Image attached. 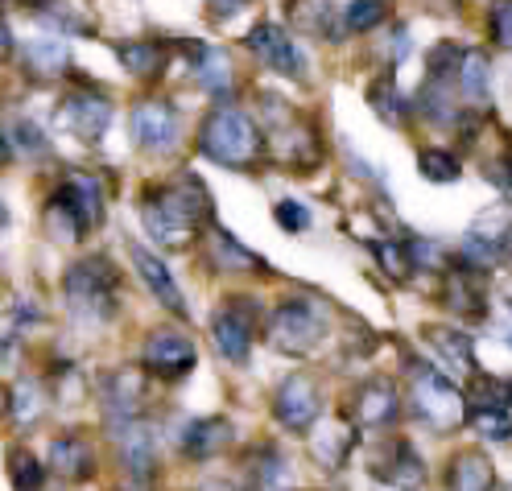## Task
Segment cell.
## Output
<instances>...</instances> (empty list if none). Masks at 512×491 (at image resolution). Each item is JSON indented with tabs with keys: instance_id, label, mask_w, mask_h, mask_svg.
Masks as SVG:
<instances>
[{
	"instance_id": "cell-1",
	"label": "cell",
	"mask_w": 512,
	"mask_h": 491,
	"mask_svg": "<svg viewBox=\"0 0 512 491\" xmlns=\"http://www.w3.org/2000/svg\"><path fill=\"white\" fill-rule=\"evenodd\" d=\"M100 223H104V182L87 170H71L54 186L46 203V227L54 232V240L79 244Z\"/></svg>"
},
{
	"instance_id": "cell-2",
	"label": "cell",
	"mask_w": 512,
	"mask_h": 491,
	"mask_svg": "<svg viewBox=\"0 0 512 491\" xmlns=\"http://www.w3.org/2000/svg\"><path fill=\"white\" fill-rule=\"evenodd\" d=\"M199 149L223 170H252L265 157V133L252 116L219 104L215 112H207L199 128Z\"/></svg>"
},
{
	"instance_id": "cell-3",
	"label": "cell",
	"mask_w": 512,
	"mask_h": 491,
	"mask_svg": "<svg viewBox=\"0 0 512 491\" xmlns=\"http://www.w3.org/2000/svg\"><path fill=\"white\" fill-rule=\"evenodd\" d=\"M62 298L79 322H108L120 310V273L112 269L108 256L75 260L62 277Z\"/></svg>"
},
{
	"instance_id": "cell-4",
	"label": "cell",
	"mask_w": 512,
	"mask_h": 491,
	"mask_svg": "<svg viewBox=\"0 0 512 491\" xmlns=\"http://www.w3.org/2000/svg\"><path fill=\"white\" fill-rule=\"evenodd\" d=\"M413 413H418L430 430L451 434L467 421V397L451 376L434 372L430 364H413Z\"/></svg>"
},
{
	"instance_id": "cell-5",
	"label": "cell",
	"mask_w": 512,
	"mask_h": 491,
	"mask_svg": "<svg viewBox=\"0 0 512 491\" xmlns=\"http://www.w3.org/2000/svg\"><path fill=\"white\" fill-rule=\"evenodd\" d=\"M327 335V318L310 298H281L269 318V347L281 355H310Z\"/></svg>"
},
{
	"instance_id": "cell-6",
	"label": "cell",
	"mask_w": 512,
	"mask_h": 491,
	"mask_svg": "<svg viewBox=\"0 0 512 491\" xmlns=\"http://www.w3.org/2000/svg\"><path fill=\"white\" fill-rule=\"evenodd\" d=\"M504 260H512V207L508 203L479 215L463 240V265L479 273L504 265Z\"/></svg>"
},
{
	"instance_id": "cell-7",
	"label": "cell",
	"mask_w": 512,
	"mask_h": 491,
	"mask_svg": "<svg viewBox=\"0 0 512 491\" xmlns=\"http://www.w3.org/2000/svg\"><path fill=\"white\" fill-rule=\"evenodd\" d=\"M244 46L265 71H273L281 79H294V83H306V54L298 50V42L290 38L285 25H277V21L252 25L244 34Z\"/></svg>"
},
{
	"instance_id": "cell-8",
	"label": "cell",
	"mask_w": 512,
	"mask_h": 491,
	"mask_svg": "<svg viewBox=\"0 0 512 491\" xmlns=\"http://www.w3.org/2000/svg\"><path fill=\"white\" fill-rule=\"evenodd\" d=\"M128 128H133L137 149L153 153V157L174 153L178 141H182V120H178V108L170 100H141V104H133Z\"/></svg>"
},
{
	"instance_id": "cell-9",
	"label": "cell",
	"mask_w": 512,
	"mask_h": 491,
	"mask_svg": "<svg viewBox=\"0 0 512 491\" xmlns=\"http://www.w3.org/2000/svg\"><path fill=\"white\" fill-rule=\"evenodd\" d=\"M58 124L67 128L71 137H79L83 145H95V141L108 133V124H112V100H108L104 91H95L91 83L87 87H75L71 95H62Z\"/></svg>"
},
{
	"instance_id": "cell-10",
	"label": "cell",
	"mask_w": 512,
	"mask_h": 491,
	"mask_svg": "<svg viewBox=\"0 0 512 491\" xmlns=\"http://www.w3.org/2000/svg\"><path fill=\"white\" fill-rule=\"evenodd\" d=\"M145 384H149V372L145 368H116L104 388H100V409H104V425L116 434L120 425L137 421L141 409H145Z\"/></svg>"
},
{
	"instance_id": "cell-11",
	"label": "cell",
	"mask_w": 512,
	"mask_h": 491,
	"mask_svg": "<svg viewBox=\"0 0 512 491\" xmlns=\"http://www.w3.org/2000/svg\"><path fill=\"white\" fill-rule=\"evenodd\" d=\"M277 421L285 425L290 434H310L318 413H323V397H318V384L306 372L285 376V384L277 388V401H273Z\"/></svg>"
},
{
	"instance_id": "cell-12",
	"label": "cell",
	"mask_w": 512,
	"mask_h": 491,
	"mask_svg": "<svg viewBox=\"0 0 512 491\" xmlns=\"http://www.w3.org/2000/svg\"><path fill=\"white\" fill-rule=\"evenodd\" d=\"M252 335H256V310L244 298H232L228 306H219L211 314V339H215L219 355L232 359V364H244L248 359Z\"/></svg>"
},
{
	"instance_id": "cell-13",
	"label": "cell",
	"mask_w": 512,
	"mask_h": 491,
	"mask_svg": "<svg viewBox=\"0 0 512 491\" xmlns=\"http://www.w3.org/2000/svg\"><path fill=\"white\" fill-rule=\"evenodd\" d=\"M195 343L190 335L174 331V326H162L145 339V372L157 380H182L190 368H195Z\"/></svg>"
},
{
	"instance_id": "cell-14",
	"label": "cell",
	"mask_w": 512,
	"mask_h": 491,
	"mask_svg": "<svg viewBox=\"0 0 512 491\" xmlns=\"http://www.w3.org/2000/svg\"><path fill=\"white\" fill-rule=\"evenodd\" d=\"M401 413V392L393 380H368L351 392V405H347V417L360 425V430H384L393 425Z\"/></svg>"
},
{
	"instance_id": "cell-15",
	"label": "cell",
	"mask_w": 512,
	"mask_h": 491,
	"mask_svg": "<svg viewBox=\"0 0 512 491\" xmlns=\"http://www.w3.org/2000/svg\"><path fill=\"white\" fill-rule=\"evenodd\" d=\"M149 194H153V199L162 203L170 215H178L186 227L211 223V190H207L203 178H195V174H182V178H174V182H166V186H153Z\"/></svg>"
},
{
	"instance_id": "cell-16",
	"label": "cell",
	"mask_w": 512,
	"mask_h": 491,
	"mask_svg": "<svg viewBox=\"0 0 512 491\" xmlns=\"http://www.w3.org/2000/svg\"><path fill=\"white\" fill-rule=\"evenodd\" d=\"M372 475L380 483H389V487H401V491H413V487H422L426 483V467H422V454L413 450L405 438H393V442H384L380 458L372 463Z\"/></svg>"
},
{
	"instance_id": "cell-17",
	"label": "cell",
	"mask_w": 512,
	"mask_h": 491,
	"mask_svg": "<svg viewBox=\"0 0 512 491\" xmlns=\"http://www.w3.org/2000/svg\"><path fill=\"white\" fill-rule=\"evenodd\" d=\"M46 463H50V471L58 479L83 483V479L95 475V450H91V442L83 434H58L50 442V458H46Z\"/></svg>"
},
{
	"instance_id": "cell-18",
	"label": "cell",
	"mask_w": 512,
	"mask_h": 491,
	"mask_svg": "<svg viewBox=\"0 0 512 491\" xmlns=\"http://www.w3.org/2000/svg\"><path fill=\"white\" fill-rule=\"evenodd\" d=\"M356 442H360V425L351 421L347 413L323 421V425H318V434H314V458H318V467L339 471L347 463V454L356 450Z\"/></svg>"
},
{
	"instance_id": "cell-19",
	"label": "cell",
	"mask_w": 512,
	"mask_h": 491,
	"mask_svg": "<svg viewBox=\"0 0 512 491\" xmlns=\"http://www.w3.org/2000/svg\"><path fill=\"white\" fill-rule=\"evenodd\" d=\"M285 21H290L294 34L306 38H323V42H339V21H335V5L331 0H285Z\"/></svg>"
},
{
	"instance_id": "cell-20",
	"label": "cell",
	"mask_w": 512,
	"mask_h": 491,
	"mask_svg": "<svg viewBox=\"0 0 512 491\" xmlns=\"http://www.w3.org/2000/svg\"><path fill=\"white\" fill-rule=\"evenodd\" d=\"M446 306L463 318H484L488 302H484V273L471 269V265H451L446 269Z\"/></svg>"
},
{
	"instance_id": "cell-21",
	"label": "cell",
	"mask_w": 512,
	"mask_h": 491,
	"mask_svg": "<svg viewBox=\"0 0 512 491\" xmlns=\"http://www.w3.org/2000/svg\"><path fill=\"white\" fill-rule=\"evenodd\" d=\"M116 58L133 79H162L170 67V46L162 38H128L116 46Z\"/></svg>"
},
{
	"instance_id": "cell-22",
	"label": "cell",
	"mask_w": 512,
	"mask_h": 491,
	"mask_svg": "<svg viewBox=\"0 0 512 491\" xmlns=\"http://www.w3.org/2000/svg\"><path fill=\"white\" fill-rule=\"evenodd\" d=\"M21 62L34 79H58L71 71V50L58 34H38L21 46Z\"/></svg>"
},
{
	"instance_id": "cell-23",
	"label": "cell",
	"mask_w": 512,
	"mask_h": 491,
	"mask_svg": "<svg viewBox=\"0 0 512 491\" xmlns=\"http://www.w3.org/2000/svg\"><path fill=\"white\" fill-rule=\"evenodd\" d=\"M128 256H133V265H137V273H141V281L149 285V293L157 302H162L170 314H186V298H182V289L174 285V277H170V269L157 260L149 248H141V244H133L128 248Z\"/></svg>"
},
{
	"instance_id": "cell-24",
	"label": "cell",
	"mask_w": 512,
	"mask_h": 491,
	"mask_svg": "<svg viewBox=\"0 0 512 491\" xmlns=\"http://www.w3.org/2000/svg\"><path fill=\"white\" fill-rule=\"evenodd\" d=\"M21 5L42 21L46 34H58V38H91L95 25L75 9L67 0H21Z\"/></svg>"
},
{
	"instance_id": "cell-25",
	"label": "cell",
	"mask_w": 512,
	"mask_h": 491,
	"mask_svg": "<svg viewBox=\"0 0 512 491\" xmlns=\"http://www.w3.org/2000/svg\"><path fill=\"white\" fill-rule=\"evenodd\" d=\"M112 438L120 442V458H124L128 475L141 479V483H149V479H153V467H157V450H153V434L141 425V417L128 421V425H120Z\"/></svg>"
},
{
	"instance_id": "cell-26",
	"label": "cell",
	"mask_w": 512,
	"mask_h": 491,
	"mask_svg": "<svg viewBox=\"0 0 512 491\" xmlns=\"http://www.w3.org/2000/svg\"><path fill=\"white\" fill-rule=\"evenodd\" d=\"M141 219H145V232L153 236V244H157V248L178 252V248H186L190 240H195V227H186L178 215H170L162 203L153 199L149 190H145V203H141Z\"/></svg>"
},
{
	"instance_id": "cell-27",
	"label": "cell",
	"mask_w": 512,
	"mask_h": 491,
	"mask_svg": "<svg viewBox=\"0 0 512 491\" xmlns=\"http://www.w3.org/2000/svg\"><path fill=\"white\" fill-rule=\"evenodd\" d=\"M228 442H232V425L223 417H195V421H186L182 438H178L182 454H190V458H211Z\"/></svg>"
},
{
	"instance_id": "cell-28",
	"label": "cell",
	"mask_w": 512,
	"mask_h": 491,
	"mask_svg": "<svg viewBox=\"0 0 512 491\" xmlns=\"http://www.w3.org/2000/svg\"><path fill=\"white\" fill-rule=\"evenodd\" d=\"M195 75L199 83L215 95V100L228 108L232 104V95H236V71H232V58L228 50H215V46H203V54L195 58Z\"/></svg>"
},
{
	"instance_id": "cell-29",
	"label": "cell",
	"mask_w": 512,
	"mask_h": 491,
	"mask_svg": "<svg viewBox=\"0 0 512 491\" xmlns=\"http://www.w3.org/2000/svg\"><path fill=\"white\" fill-rule=\"evenodd\" d=\"M426 339H430V347L442 355L446 372H455L459 380L475 376V347H471V335H463V331H446V326H430Z\"/></svg>"
},
{
	"instance_id": "cell-30",
	"label": "cell",
	"mask_w": 512,
	"mask_h": 491,
	"mask_svg": "<svg viewBox=\"0 0 512 491\" xmlns=\"http://www.w3.org/2000/svg\"><path fill=\"white\" fill-rule=\"evenodd\" d=\"M413 112L422 120L446 128V124H459V108H455V95H451V79H430L422 83V91L413 95Z\"/></svg>"
},
{
	"instance_id": "cell-31",
	"label": "cell",
	"mask_w": 512,
	"mask_h": 491,
	"mask_svg": "<svg viewBox=\"0 0 512 491\" xmlns=\"http://www.w3.org/2000/svg\"><path fill=\"white\" fill-rule=\"evenodd\" d=\"M492 483H496V471L479 450L455 454V463L446 467V487L451 491H488Z\"/></svg>"
},
{
	"instance_id": "cell-32",
	"label": "cell",
	"mask_w": 512,
	"mask_h": 491,
	"mask_svg": "<svg viewBox=\"0 0 512 491\" xmlns=\"http://www.w3.org/2000/svg\"><path fill=\"white\" fill-rule=\"evenodd\" d=\"M211 260H215V269H223V273H265V260L252 256L236 236L223 232V227L211 232Z\"/></svg>"
},
{
	"instance_id": "cell-33",
	"label": "cell",
	"mask_w": 512,
	"mask_h": 491,
	"mask_svg": "<svg viewBox=\"0 0 512 491\" xmlns=\"http://www.w3.org/2000/svg\"><path fill=\"white\" fill-rule=\"evenodd\" d=\"M281 157L290 161V166H298V170L314 166V161L323 157V141L314 137L310 120H298L294 128H281Z\"/></svg>"
},
{
	"instance_id": "cell-34",
	"label": "cell",
	"mask_w": 512,
	"mask_h": 491,
	"mask_svg": "<svg viewBox=\"0 0 512 491\" xmlns=\"http://www.w3.org/2000/svg\"><path fill=\"white\" fill-rule=\"evenodd\" d=\"M455 83H459V91L471 100V108H475L479 100L488 104V83H492V62H488V54H484V50H463Z\"/></svg>"
},
{
	"instance_id": "cell-35",
	"label": "cell",
	"mask_w": 512,
	"mask_h": 491,
	"mask_svg": "<svg viewBox=\"0 0 512 491\" xmlns=\"http://www.w3.org/2000/svg\"><path fill=\"white\" fill-rule=\"evenodd\" d=\"M368 104H372V112H376L384 124H405V116L413 112V104L401 100L397 75H393V71H384V75L372 79V87H368Z\"/></svg>"
},
{
	"instance_id": "cell-36",
	"label": "cell",
	"mask_w": 512,
	"mask_h": 491,
	"mask_svg": "<svg viewBox=\"0 0 512 491\" xmlns=\"http://www.w3.org/2000/svg\"><path fill=\"white\" fill-rule=\"evenodd\" d=\"M248 471L261 491H281L285 479H290V463H285V454L277 446H256L248 454Z\"/></svg>"
},
{
	"instance_id": "cell-37",
	"label": "cell",
	"mask_w": 512,
	"mask_h": 491,
	"mask_svg": "<svg viewBox=\"0 0 512 491\" xmlns=\"http://www.w3.org/2000/svg\"><path fill=\"white\" fill-rule=\"evenodd\" d=\"M5 463H9V483L13 491H42L46 487V467H42V458L34 450H25V446H13L5 454Z\"/></svg>"
},
{
	"instance_id": "cell-38",
	"label": "cell",
	"mask_w": 512,
	"mask_h": 491,
	"mask_svg": "<svg viewBox=\"0 0 512 491\" xmlns=\"http://www.w3.org/2000/svg\"><path fill=\"white\" fill-rule=\"evenodd\" d=\"M384 17H389V0H347L339 29L343 34H372L384 25Z\"/></svg>"
},
{
	"instance_id": "cell-39",
	"label": "cell",
	"mask_w": 512,
	"mask_h": 491,
	"mask_svg": "<svg viewBox=\"0 0 512 491\" xmlns=\"http://www.w3.org/2000/svg\"><path fill=\"white\" fill-rule=\"evenodd\" d=\"M46 413V392L38 380H21L13 392H9V417L17 425H34L38 417Z\"/></svg>"
},
{
	"instance_id": "cell-40",
	"label": "cell",
	"mask_w": 512,
	"mask_h": 491,
	"mask_svg": "<svg viewBox=\"0 0 512 491\" xmlns=\"http://www.w3.org/2000/svg\"><path fill=\"white\" fill-rule=\"evenodd\" d=\"M467 421L475 425L488 442H508L512 438V417L508 409H488V405H467Z\"/></svg>"
},
{
	"instance_id": "cell-41",
	"label": "cell",
	"mask_w": 512,
	"mask_h": 491,
	"mask_svg": "<svg viewBox=\"0 0 512 491\" xmlns=\"http://www.w3.org/2000/svg\"><path fill=\"white\" fill-rule=\"evenodd\" d=\"M418 170L426 182H459L463 166H459V157L451 149H422L418 153Z\"/></svg>"
},
{
	"instance_id": "cell-42",
	"label": "cell",
	"mask_w": 512,
	"mask_h": 491,
	"mask_svg": "<svg viewBox=\"0 0 512 491\" xmlns=\"http://www.w3.org/2000/svg\"><path fill=\"white\" fill-rule=\"evenodd\" d=\"M368 252L380 260V269L389 273L393 281H409V252H405V244H397V240H368Z\"/></svg>"
},
{
	"instance_id": "cell-43",
	"label": "cell",
	"mask_w": 512,
	"mask_h": 491,
	"mask_svg": "<svg viewBox=\"0 0 512 491\" xmlns=\"http://www.w3.org/2000/svg\"><path fill=\"white\" fill-rule=\"evenodd\" d=\"M467 405H488V409H508L512 405V384L496 376H471V401Z\"/></svg>"
},
{
	"instance_id": "cell-44",
	"label": "cell",
	"mask_w": 512,
	"mask_h": 491,
	"mask_svg": "<svg viewBox=\"0 0 512 491\" xmlns=\"http://www.w3.org/2000/svg\"><path fill=\"white\" fill-rule=\"evenodd\" d=\"M405 252H409V265H418V269H430V273H446V269H451V252H446L438 240L418 236V240L405 244Z\"/></svg>"
},
{
	"instance_id": "cell-45",
	"label": "cell",
	"mask_w": 512,
	"mask_h": 491,
	"mask_svg": "<svg viewBox=\"0 0 512 491\" xmlns=\"http://www.w3.org/2000/svg\"><path fill=\"white\" fill-rule=\"evenodd\" d=\"M9 141H13V153L21 149L25 157H50V137L42 133L34 120H17L9 128Z\"/></svg>"
},
{
	"instance_id": "cell-46",
	"label": "cell",
	"mask_w": 512,
	"mask_h": 491,
	"mask_svg": "<svg viewBox=\"0 0 512 491\" xmlns=\"http://www.w3.org/2000/svg\"><path fill=\"white\" fill-rule=\"evenodd\" d=\"M488 38L500 50H512V0H492L488 9Z\"/></svg>"
},
{
	"instance_id": "cell-47",
	"label": "cell",
	"mask_w": 512,
	"mask_h": 491,
	"mask_svg": "<svg viewBox=\"0 0 512 491\" xmlns=\"http://www.w3.org/2000/svg\"><path fill=\"white\" fill-rule=\"evenodd\" d=\"M273 219L285 227V232H306V227H310V211L302 207V203H294V199H281L277 207H273Z\"/></svg>"
},
{
	"instance_id": "cell-48",
	"label": "cell",
	"mask_w": 512,
	"mask_h": 491,
	"mask_svg": "<svg viewBox=\"0 0 512 491\" xmlns=\"http://www.w3.org/2000/svg\"><path fill=\"white\" fill-rule=\"evenodd\" d=\"M488 182H496L504 194H512V149H504L500 157L488 161Z\"/></svg>"
},
{
	"instance_id": "cell-49",
	"label": "cell",
	"mask_w": 512,
	"mask_h": 491,
	"mask_svg": "<svg viewBox=\"0 0 512 491\" xmlns=\"http://www.w3.org/2000/svg\"><path fill=\"white\" fill-rule=\"evenodd\" d=\"M207 5H211V17L228 21V17H236V13L248 5V0H207Z\"/></svg>"
},
{
	"instance_id": "cell-50",
	"label": "cell",
	"mask_w": 512,
	"mask_h": 491,
	"mask_svg": "<svg viewBox=\"0 0 512 491\" xmlns=\"http://www.w3.org/2000/svg\"><path fill=\"white\" fill-rule=\"evenodd\" d=\"M17 54V42H13V29L5 21V13H0V62H9Z\"/></svg>"
},
{
	"instance_id": "cell-51",
	"label": "cell",
	"mask_w": 512,
	"mask_h": 491,
	"mask_svg": "<svg viewBox=\"0 0 512 491\" xmlns=\"http://www.w3.org/2000/svg\"><path fill=\"white\" fill-rule=\"evenodd\" d=\"M13 166V141H9V133L0 128V174H5Z\"/></svg>"
},
{
	"instance_id": "cell-52",
	"label": "cell",
	"mask_w": 512,
	"mask_h": 491,
	"mask_svg": "<svg viewBox=\"0 0 512 491\" xmlns=\"http://www.w3.org/2000/svg\"><path fill=\"white\" fill-rule=\"evenodd\" d=\"M203 491H244V487H236V483H228V479H211Z\"/></svg>"
},
{
	"instance_id": "cell-53",
	"label": "cell",
	"mask_w": 512,
	"mask_h": 491,
	"mask_svg": "<svg viewBox=\"0 0 512 491\" xmlns=\"http://www.w3.org/2000/svg\"><path fill=\"white\" fill-rule=\"evenodd\" d=\"M500 339L512 347V318H508V322H500Z\"/></svg>"
},
{
	"instance_id": "cell-54",
	"label": "cell",
	"mask_w": 512,
	"mask_h": 491,
	"mask_svg": "<svg viewBox=\"0 0 512 491\" xmlns=\"http://www.w3.org/2000/svg\"><path fill=\"white\" fill-rule=\"evenodd\" d=\"M5 413H9V392L0 388V417H5Z\"/></svg>"
},
{
	"instance_id": "cell-55",
	"label": "cell",
	"mask_w": 512,
	"mask_h": 491,
	"mask_svg": "<svg viewBox=\"0 0 512 491\" xmlns=\"http://www.w3.org/2000/svg\"><path fill=\"white\" fill-rule=\"evenodd\" d=\"M0 227H9V207L0 203Z\"/></svg>"
},
{
	"instance_id": "cell-56",
	"label": "cell",
	"mask_w": 512,
	"mask_h": 491,
	"mask_svg": "<svg viewBox=\"0 0 512 491\" xmlns=\"http://www.w3.org/2000/svg\"><path fill=\"white\" fill-rule=\"evenodd\" d=\"M488 491H512V487H504V483H492V487H488Z\"/></svg>"
}]
</instances>
